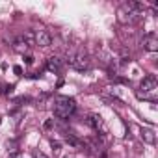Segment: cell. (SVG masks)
I'll return each mask as SVG.
<instances>
[{
	"mask_svg": "<svg viewBox=\"0 0 158 158\" xmlns=\"http://www.w3.org/2000/svg\"><path fill=\"white\" fill-rule=\"evenodd\" d=\"M50 43H52V37H50V34L47 30H37L35 32V45H39V47H50Z\"/></svg>",
	"mask_w": 158,
	"mask_h": 158,
	"instance_id": "6",
	"label": "cell"
},
{
	"mask_svg": "<svg viewBox=\"0 0 158 158\" xmlns=\"http://www.w3.org/2000/svg\"><path fill=\"white\" fill-rule=\"evenodd\" d=\"M67 63L74 71H80V73H84V71H88L91 67V60H89V56L86 52H71V54H67Z\"/></svg>",
	"mask_w": 158,
	"mask_h": 158,
	"instance_id": "2",
	"label": "cell"
},
{
	"mask_svg": "<svg viewBox=\"0 0 158 158\" xmlns=\"http://www.w3.org/2000/svg\"><path fill=\"white\" fill-rule=\"evenodd\" d=\"M50 145H52V149H54V151H60V141H54V139H52V141H50Z\"/></svg>",
	"mask_w": 158,
	"mask_h": 158,
	"instance_id": "13",
	"label": "cell"
},
{
	"mask_svg": "<svg viewBox=\"0 0 158 158\" xmlns=\"http://www.w3.org/2000/svg\"><path fill=\"white\" fill-rule=\"evenodd\" d=\"M67 158H73V156H67Z\"/></svg>",
	"mask_w": 158,
	"mask_h": 158,
	"instance_id": "16",
	"label": "cell"
},
{
	"mask_svg": "<svg viewBox=\"0 0 158 158\" xmlns=\"http://www.w3.org/2000/svg\"><path fill=\"white\" fill-rule=\"evenodd\" d=\"M23 39H24V43H26L28 47H34V45H35V32L26 30V32L23 34Z\"/></svg>",
	"mask_w": 158,
	"mask_h": 158,
	"instance_id": "9",
	"label": "cell"
},
{
	"mask_svg": "<svg viewBox=\"0 0 158 158\" xmlns=\"http://www.w3.org/2000/svg\"><path fill=\"white\" fill-rule=\"evenodd\" d=\"M34 158H48V156H47V154H45L43 151H39V149H35V151H34Z\"/></svg>",
	"mask_w": 158,
	"mask_h": 158,
	"instance_id": "11",
	"label": "cell"
},
{
	"mask_svg": "<svg viewBox=\"0 0 158 158\" xmlns=\"http://www.w3.org/2000/svg\"><path fill=\"white\" fill-rule=\"evenodd\" d=\"M61 67H63V63H61V60H60V58L52 56V58H48V60H47V69H48L50 73H60V71H61Z\"/></svg>",
	"mask_w": 158,
	"mask_h": 158,
	"instance_id": "7",
	"label": "cell"
},
{
	"mask_svg": "<svg viewBox=\"0 0 158 158\" xmlns=\"http://www.w3.org/2000/svg\"><path fill=\"white\" fill-rule=\"evenodd\" d=\"M156 86H158V80H156V76L154 74H147L143 80H141V86H139V93L141 95H147V93H151V91H154L156 89Z\"/></svg>",
	"mask_w": 158,
	"mask_h": 158,
	"instance_id": "4",
	"label": "cell"
},
{
	"mask_svg": "<svg viewBox=\"0 0 158 158\" xmlns=\"http://www.w3.org/2000/svg\"><path fill=\"white\" fill-rule=\"evenodd\" d=\"M24 60H26V63H28V65H30V63H34V58H32V56H26Z\"/></svg>",
	"mask_w": 158,
	"mask_h": 158,
	"instance_id": "15",
	"label": "cell"
},
{
	"mask_svg": "<svg viewBox=\"0 0 158 158\" xmlns=\"http://www.w3.org/2000/svg\"><path fill=\"white\" fill-rule=\"evenodd\" d=\"M141 47L145 48V50H149V52H156L158 50V35L156 34H145L143 37H141Z\"/></svg>",
	"mask_w": 158,
	"mask_h": 158,
	"instance_id": "5",
	"label": "cell"
},
{
	"mask_svg": "<svg viewBox=\"0 0 158 158\" xmlns=\"http://www.w3.org/2000/svg\"><path fill=\"white\" fill-rule=\"evenodd\" d=\"M76 110V102L74 99L71 97H65V95H60L54 99V115L60 117V119H67L69 115H73Z\"/></svg>",
	"mask_w": 158,
	"mask_h": 158,
	"instance_id": "1",
	"label": "cell"
},
{
	"mask_svg": "<svg viewBox=\"0 0 158 158\" xmlns=\"http://www.w3.org/2000/svg\"><path fill=\"white\" fill-rule=\"evenodd\" d=\"M88 123L91 125V128H93L97 134H101V136L108 134V127H106L104 119H102L99 114H89V117H88Z\"/></svg>",
	"mask_w": 158,
	"mask_h": 158,
	"instance_id": "3",
	"label": "cell"
},
{
	"mask_svg": "<svg viewBox=\"0 0 158 158\" xmlns=\"http://www.w3.org/2000/svg\"><path fill=\"white\" fill-rule=\"evenodd\" d=\"M141 138H143V141L149 143V145H152V143L156 141V136H154V130H152V128H141Z\"/></svg>",
	"mask_w": 158,
	"mask_h": 158,
	"instance_id": "8",
	"label": "cell"
},
{
	"mask_svg": "<svg viewBox=\"0 0 158 158\" xmlns=\"http://www.w3.org/2000/svg\"><path fill=\"white\" fill-rule=\"evenodd\" d=\"M13 73L21 76V74H23V67H21V65H15V67H13Z\"/></svg>",
	"mask_w": 158,
	"mask_h": 158,
	"instance_id": "12",
	"label": "cell"
},
{
	"mask_svg": "<svg viewBox=\"0 0 158 158\" xmlns=\"http://www.w3.org/2000/svg\"><path fill=\"white\" fill-rule=\"evenodd\" d=\"M52 127H54V119H50V121L45 123V128H52Z\"/></svg>",
	"mask_w": 158,
	"mask_h": 158,
	"instance_id": "14",
	"label": "cell"
},
{
	"mask_svg": "<svg viewBox=\"0 0 158 158\" xmlns=\"http://www.w3.org/2000/svg\"><path fill=\"white\" fill-rule=\"evenodd\" d=\"M13 48H15L17 52H24V50L28 48V45L24 43V39H23V37H17V39H15V47H13Z\"/></svg>",
	"mask_w": 158,
	"mask_h": 158,
	"instance_id": "10",
	"label": "cell"
}]
</instances>
